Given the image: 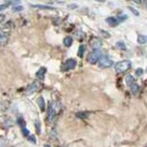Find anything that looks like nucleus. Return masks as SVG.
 Masks as SVG:
<instances>
[{"mask_svg":"<svg viewBox=\"0 0 147 147\" xmlns=\"http://www.w3.org/2000/svg\"><path fill=\"white\" fill-rule=\"evenodd\" d=\"M130 67H131V62L129 60H122L114 65V68L118 73H126L130 69Z\"/></svg>","mask_w":147,"mask_h":147,"instance_id":"nucleus-1","label":"nucleus"},{"mask_svg":"<svg viewBox=\"0 0 147 147\" xmlns=\"http://www.w3.org/2000/svg\"><path fill=\"white\" fill-rule=\"evenodd\" d=\"M101 58H102V51L100 49H95L88 55V61L90 63H96Z\"/></svg>","mask_w":147,"mask_h":147,"instance_id":"nucleus-2","label":"nucleus"},{"mask_svg":"<svg viewBox=\"0 0 147 147\" xmlns=\"http://www.w3.org/2000/svg\"><path fill=\"white\" fill-rule=\"evenodd\" d=\"M98 65H100L101 68H109V67H111L113 65V61L111 60L108 55H105V57H102L98 60Z\"/></svg>","mask_w":147,"mask_h":147,"instance_id":"nucleus-3","label":"nucleus"},{"mask_svg":"<svg viewBox=\"0 0 147 147\" xmlns=\"http://www.w3.org/2000/svg\"><path fill=\"white\" fill-rule=\"evenodd\" d=\"M41 88V83L40 82H34L33 84H31L27 88H26V91H25V94H27V95H30V94H32V93L36 92Z\"/></svg>","mask_w":147,"mask_h":147,"instance_id":"nucleus-4","label":"nucleus"},{"mask_svg":"<svg viewBox=\"0 0 147 147\" xmlns=\"http://www.w3.org/2000/svg\"><path fill=\"white\" fill-rule=\"evenodd\" d=\"M76 65H77V61H76L75 59H68V60L65 62L62 69H63V70H71V69H74V68L76 67Z\"/></svg>","mask_w":147,"mask_h":147,"instance_id":"nucleus-5","label":"nucleus"},{"mask_svg":"<svg viewBox=\"0 0 147 147\" xmlns=\"http://www.w3.org/2000/svg\"><path fill=\"white\" fill-rule=\"evenodd\" d=\"M57 107L55 105V103H51L50 102V105H49V113H48V120H53L57 114Z\"/></svg>","mask_w":147,"mask_h":147,"instance_id":"nucleus-6","label":"nucleus"},{"mask_svg":"<svg viewBox=\"0 0 147 147\" xmlns=\"http://www.w3.org/2000/svg\"><path fill=\"white\" fill-rule=\"evenodd\" d=\"M9 35L7 33H0V45H5L8 42Z\"/></svg>","mask_w":147,"mask_h":147,"instance_id":"nucleus-7","label":"nucleus"},{"mask_svg":"<svg viewBox=\"0 0 147 147\" xmlns=\"http://www.w3.org/2000/svg\"><path fill=\"white\" fill-rule=\"evenodd\" d=\"M139 90H140V87H139V85H137L136 83H134V84L130 85V91H131V93H132L134 95H137V94L139 93Z\"/></svg>","mask_w":147,"mask_h":147,"instance_id":"nucleus-8","label":"nucleus"},{"mask_svg":"<svg viewBox=\"0 0 147 147\" xmlns=\"http://www.w3.org/2000/svg\"><path fill=\"white\" fill-rule=\"evenodd\" d=\"M37 104H38V107H40V110L45 111V101H44V98H43L42 96H40V97L37 98Z\"/></svg>","mask_w":147,"mask_h":147,"instance_id":"nucleus-9","label":"nucleus"},{"mask_svg":"<svg viewBox=\"0 0 147 147\" xmlns=\"http://www.w3.org/2000/svg\"><path fill=\"white\" fill-rule=\"evenodd\" d=\"M107 23H108L110 26H117V25L119 24L118 19L114 18V17H108V18H107Z\"/></svg>","mask_w":147,"mask_h":147,"instance_id":"nucleus-10","label":"nucleus"},{"mask_svg":"<svg viewBox=\"0 0 147 147\" xmlns=\"http://www.w3.org/2000/svg\"><path fill=\"white\" fill-rule=\"evenodd\" d=\"M91 45H92V48H94V50L95 49H98L100 45H101V41L98 38H94V40L91 41Z\"/></svg>","mask_w":147,"mask_h":147,"instance_id":"nucleus-11","label":"nucleus"},{"mask_svg":"<svg viewBox=\"0 0 147 147\" xmlns=\"http://www.w3.org/2000/svg\"><path fill=\"white\" fill-rule=\"evenodd\" d=\"M45 73H47V68H44V67H43V68H41V69L36 73V77L38 78V79H43Z\"/></svg>","mask_w":147,"mask_h":147,"instance_id":"nucleus-12","label":"nucleus"},{"mask_svg":"<svg viewBox=\"0 0 147 147\" xmlns=\"http://www.w3.org/2000/svg\"><path fill=\"white\" fill-rule=\"evenodd\" d=\"M63 44L66 47H70L73 44V37L71 36H66L63 38Z\"/></svg>","mask_w":147,"mask_h":147,"instance_id":"nucleus-13","label":"nucleus"},{"mask_svg":"<svg viewBox=\"0 0 147 147\" xmlns=\"http://www.w3.org/2000/svg\"><path fill=\"white\" fill-rule=\"evenodd\" d=\"M126 83H127L129 86H130L131 84H134V83H135V78H134L131 75H128V76H126Z\"/></svg>","mask_w":147,"mask_h":147,"instance_id":"nucleus-14","label":"nucleus"},{"mask_svg":"<svg viewBox=\"0 0 147 147\" xmlns=\"http://www.w3.org/2000/svg\"><path fill=\"white\" fill-rule=\"evenodd\" d=\"M34 8H40V9H48V10H53L52 7H49V6H43V5H34L33 6Z\"/></svg>","mask_w":147,"mask_h":147,"instance_id":"nucleus-15","label":"nucleus"},{"mask_svg":"<svg viewBox=\"0 0 147 147\" xmlns=\"http://www.w3.org/2000/svg\"><path fill=\"white\" fill-rule=\"evenodd\" d=\"M138 43L139 44H145L146 43V36L145 35H138Z\"/></svg>","mask_w":147,"mask_h":147,"instance_id":"nucleus-16","label":"nucleus"},{"mask_svg":"<svg viewBox=\"0 0 147 147\" xmlns=\"http://www.w3.org/2000/svg\"><path fill=\"white\" fill-rule=\"evenodd\" d=\"M84 51H85V47L84 45H80L79 47V50H78V57H83L84 55Z\"/></svg>","mask_w":147,"mask_h":147,"instance_id":"nucleus-17","label":"nucleus"},{"mask_svg":"<svg viewBox=\"0 0 147 147\" xmlns=\"http://www.w3.org/2000/svg\"><path fill=\"white\" fill-rule=\"evenodd\" d=\"M117 48L125 50V49H126V45H125V43H123V42H118V43H117Z\"/></svg>","mask_w":147,"mask_h":147,"instance_id":"nucleus-18","label":"nucleus"},{"mask_svg":"<svg viewBox=\"0 0 147 147\" xmlns=\"http://www.w3.org/2000/svg\"><path fill=\"white\" fill-rule=\"evenodd\" d=\"M27 138H28V140H30V142H32L33 144H36V138H35L34 136H31V135H30Z\"/></svg>","mask_w":147,"mask_h":147,"instance_id":"nucleus-19","label":"nucleus"},{"mask_svg":"<svg viewBox=\"0 0 147 147\" xmlns=\"http://www.w3.org/2000/svg\"><path fill=\"white\" fill-rule=\"evenodd\" d=\"M10 5V2H6V3H3V5H0V10H3V9H6L8 6Z\"/></svg>","mask_w":147,"mask_h":147,"instance_id":"nucleus-20","label":"nucleus"},{"mask_svg":"<svg viewBox=\"0 0 147 147\" xmlns=\"http://www.w3.org/2000/svg\"><path fill=\"white\" fill-rule=\"evenodd\" d=\"M144 74V69H142V68H138L137 70H136V75L137 76H142Z\"/></svg>","mask_w":147,"mask_h":147,"instance_id":"nucleus-21","label":"nucleus"},{"mask_svg":"<svg viewBox=\"0 0 147 147\" xmlns=\"http://www.w3.org/2000/svg\"><path fill=\"white\" fill-rule=\"evenodd\" d=\"M23 134H24V136H26V137H28V136H30V131L25 128V127L23 128Z\"/></svg>","mask_w":147,"mask_h":147,"instance_id":"nucleus-22","label":"nucleus"},{"mask_svg":"<svg viewBox=\"0 0 147 147\" xmlns=\"http://www.w3.org/2000/svg\"><path fill=\"white\" fill-rule=\"evenodd\" d=\"M13 10H14V11H20V10H23V7H22V6L14 7V8H13Z\"/></svg>","mask_w":147,"mask_h":147,"instance_id":"nucleus-23","label":"nucleus"},{"mask_svg":"<svg viewBox=\"0 0 147 147\" xmlns=\"http://www.w3.org/2000/svg\"><path fill=\"white\" fill-rule=\"evenodd\" d=\"M129 9H130V10H131V11H132V13H134V14H135V15H137V16H138V15H139V13H138V11H137V10H136V9H134V8H132V7H129Z\"/></svg>","mask_w":147,"mask_h":147,"instance_id":"nucleus-24","label":"nucleus"},{"mask_svg":"<svg viewBox=\"0 0 147 147\" xmlns=\"http://www.w3.org/2000/svg\"><path fill=\"white\" fill-rule=\"evenodd\" d=\"M86 114H87V113H77V117H78V118H85V117H87Z\"/></svg>","mask_w":147,"mask_h":147,"instance_id":"nucleus-25","label":"nucleus"},{"mask_svg":"<svg viewBox=\"0 0 147 147\" xmlns=\"http://www.w3.org/2000/svg\"><path fill=\"white\" fill-rule=\"evenodd\" d=\"M126 19H127V16H126V15H121V16L119 17V19H118V22H119V20L122 22V20H126Z\"/></svg>","mask_w":147,"mask_h":147,"instance_id":"nucleus-26","label":"nucleus"},{"mask_svg":"<svg viewBox=\"0 0 147 147\" xmlns=\"http://www.w3.org/2000/svg\"><path fill=\"white\" fill-rule=\"evenodd\" d=\"M35 127H36L37 132H40V122H38V121H36V122H35Z\"/></svg>","mask_w":147,"mask_h":147,"instance_id":"nucleus-27","label":"nucleus"},{"mask_svg":"<svg viewBox=\"0 0 147 147\" xmlns=\"http://www.w3.org/2000/svg\"><path fill=\"white\" fill-rule=\"evenodd\" d=\"M3 20H5V15L0 14V23H1V22H3Z\"/></svg>","mask_w":147,"mask_h":147,"instance_id":"nucleus-28","label":"nucleus"},{"mask_svg":"<svg viewBox=\"0 0 147 147\" xmlns=\"http://www.w3.org/2000/svg\"><path fill=\"white\" fill-rule=\"evenodd\" d=\"M44 147H51V146H49V145H45Z\"/></svg>","mask_w":147,"mask_h":147,"instance_id":"nucleus-29","label":"nucleus"}]
</instances>
